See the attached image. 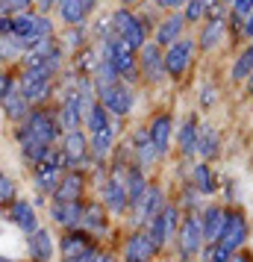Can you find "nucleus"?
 Masks as SVG:
<instances>
[{
	"label": "nucleus",
	"instance_id": "obj_28",
	"mask_svg": "<svg viewBox=\"0 0 253 262\" xmlns=\"http://www.w3.org/2000/svg\"><path fill=\"white\" fill-rule=\"evenodd\" d=\"M30 253H33V262H48L53 256V238L48 230H38L30 236Z\"/></svg>",
	"mask_w": 253,
	"mask_h": 262
},
{
	"label": "nucleus",
	"instance_id": "obj_24",
	"mask_svg": "<svg viewBox=\"0 0 253 262\" xmlns=\"http://www.w3.org/2000/svg\"><path fill=\"white\" fill-rule=\"evenodd\" d=\"M182 24H186V15L180 12H171L156 30V45H177L180 41V33H182Z\"/></svg>",
	"mask_w": 253,
	"mask_h": 262
},
{
	"label": "nucleus",
	"instance_id": "obj_14",
	"mask_svg": "<svg viewBox=\"0 0 253 262\" xmlns=\"http://www.w3.org/2000/svg\"><path fill=\"white\" fill-rule=\"evenodd\" d=\"M153 253H156V245H153L147 230H135L124 245V259L127 262H150Z\"/></svg>",
	"mask_w": 253,
	"mask_h": 262
},
{
	"label": "nucleus",
	"instance_id": "obj_10",
	"mask_svg": "<svg viewBox=\"0 0 253 262\" xmlns=\"http://www.w3.org/2000/svg\"><path fill=\"white\" fill-rule=\"evenodd\" d=\"M177 221H180V209H177V206H165L162 215L147 227V233L153 238L156 250H162L168 242H174V236H177Z\"/></svg>",
	"mask_w": 253,
	"mask_h": 262
},
{
	"label": "nucleus",
	"instance_id": "obj_26",
	"mask_svg": "<svg viewBox=\"0 0 253 262\" xmlns=\"http://www.w3.org/2000/svg\"><path fill=\"white\" fill-rule=\"evenodd\" d=\"M150 139H153V144H156V150L159 156H165L168 154V144H171V115H156V118L150 121Z\"/></svg>",
	"mask_w": 253,
	"mask_h": 262
},
{
	"label": "nucleus",
	"instance_id": "obj_16",
	"mask_svg": "<svg viewBox=\"0 0 253 262\" xmlns=\"http://www.w3.org/2000/svg\"><path fill=\"white\" fill-rule=\"evenodd\" d=\"M192 53H194V45L189 38H180L177 45H171L165 50V71H168V77H182V71L192 62Z\"/></svg>",
	"mask_w": 253,
	"mask_h": 262
},
{
	"label": "nucleus",
	"instance_id": "obj_45",
	"mask_svg": "<svg viewBox=\"0 0 253 262\" xmlns=\"http://www.w3.org/2000/svg\"><path fill=\"white\" fill-rule=\"evenodd\" d=\"M95 262H112V259H109V253H100V256H97Z\"/></svg>",
	"mask_w": 253,
	"mask_h": 262
},
{
	"label": "nucleus",
	"instance_id": "obj_5",
	"mask_svg": "<svg viewBox=\"0 0 253 262\" xmlns=\"http://www.w3.org/2000/svg\"><path fill=\"white\" fill-rule=\"evenodd\" d=\"M112 27H115V36H118L121 41H127L133 50H142L147 45L145 24H142L130 9H118V12L112 15Z\"/></svg>",
	"mask_w": 253,
	"mask_h": 262
},
{
	"label": "nucleus",
	"instance_id": "obj_1",
	"mask_svg": "<svg viewBox=\"0 0 253 262\" xmlns=\"http://www.w3.org/2000/svg\"><path fill=\"white\" fill-rule=\"evenodd\" d=\"M56 133H59V121L53 118L50 112H44V109L30 112L24 118V124L18 127V144H21V150H24V159L33 168L53 150L50 144L56 139Z\"/></svg>",
	"mask_w": 253,
	"mask_h": 262
},
{
	"label": "nucleus",
	"instance_id": "obj_15",
	"mask_svg": "<svg viewBox=\"0 0 253 262\" xmlns=\"http://www.w3.org/2000/svg\"><path fill=\"white\" fill-rule=\"evenodd\" d=\"M97 95H100V103H103L112 115H127V112L133 109V92H130L124 83H115V85H109V89H100Z\"/></svg>",
	"mask_w": 253,
	"mask_h": 262
},
{
	"label": "nucleus",
	"instance_id": "obj_30",
	"mask_svg": "<svg viewBox=\"0 0 253 262\" xmlns=\"http://www.w3.org/2000/svg\"><path fill=\"white\" fill-rule=\"evenodd\" d=\"M218 147H221V139H218V133L209 127V124H200V139H197V154L203 156V159H212L218 156Z\"/></svg>",
	"mask_w": 253,
	"mask_h": 262
},
{
	"label": "nucleus",
	"instance_id": "obj_39",
	"mask_svg": "<svg viewBox=\"0 0 253 262\" xmlns=\"http://www.w3.org/2000/svg\"><path fill=\"white\" fill-rule=\"evenodd\" d=\"M233 15L239 21H247L253 15V0H233Z\"/></svg>",
	"mask_w": 253,
	"mask_h": 262
},
{
	"label": "nucleus",
	"instance_id": "obj_46",
	"mask_svg": "<svg viewBox=\"0 0 253 262\" xmlns=\"http://www.w3.org/2000/svg\"><path fill=\"white\" fill-rule=\"evenodd\" d=\"M250 89H253V77H250Z\"/></svg>",
	"mask_w": 253,
	"mask_h": 262
},
{
	"label": "nucleus",
	"instance_id": "obj_22",
	"mask_svg": "<svg viewBox=\"0 0 253 262\" xmlns=\"http://www.w3.org/2000/svg\"><path fill=\"white\" fill-rule=\"evenodd\" d=\"M133 154L139 159V168H150L159 159V150H156V144H153V139H150V130L147 127L133 136Z\"/></svg>",
	"mask_w": 253,
	"mask_h": 262
},
{
	"label": "nucleus",
	"instance_id": "obj_25",
	"mask_svg": "<svg viewBox=\"0 0 253 262\" xmlns=\"http://www.w3.org/2000/svg\"><path fill=\"white\" fill-rule=\"evenodd\" d=\"M224 33H227V18H224V12H212V18H209V24L203 27V33H200V48L203 50H212L224 38Z\"/></svg>",
	"mask_w": 253,
	"mask_h": 262
},
{
	"label": "nucleus",
	"instance_id": "obj_41",
	"mask_svg": "<svg viewBox=\"0 0 253 262\" xmlns=\"http://www.w3.org/2000/svg\"><path fill=\"white\" fill-rule=\"evenodd\" d=\"M162 6H168V9H180L182 3H189V0H159Z\"/></svg>",
	"mask_w": 253,
	"mask_h": 262
},
{
	"label": "nucleus",
	"instance_id": "obj_11",
	"mask_svg": "<svg viewBox=\"0 0 253 262\" xmlns=\"http://www.w3.org/2000/svg\"><path fill=\"white\" fill-rule=\"evenodd\" d=\"M139 71H142V77L145 80H150V83H159L162 77H165V53L159 50L156 41H147L145 48H142V53H139Z\"/></svg>",
	"mask_w": 253,
	"mask_h": 262
},
{
	"label": "nucleus",
	"instance_id": "obj_20",
	"mask_svg": "<svg viewBox=\"0 0 253 262\" xmlns=\"http://www.w3.org/2000/svg\"><path fill=\"white\" fill-rule=\"evenodd\" d=\"M97 0H59V18L65 24L80 27L88 18V12L95 9Z\"/></svg>",
	"mask_w": 253,
	"mask_h": 262
},
{
	"label": "nucleus",
	"instance_id": "obj_18",
	"mask_svg": "<svg viewBox=\"0 0 253 262\" xmlns=\"http://www.w3.org/2000/svg\"><path fill=\"white\" fill-rule=\"evenodd\" d=\"M6 218H9L18 230H24L27 236H33V233H38V230H41V227H38V218H36V209H33L27 201H15L12 206H9Z\"/></svg>",
	"mask_w": 253,
	"mask_h": 262
},
{
	"label": "nucleus",
	"instance_id": "obj_35",
	"mask_svg": "<svg viewBox=\"0 0 253 262\" xmlns=\"http://www.w3.org/2000/svg\"><path fill=\"white\" fill-rule=\"evenodd\" d=\"M109 115H112V112H109V109L103 106V103H97V106L91 109V112H88V118H85V124H88V130H91V133H97V130H103V127H112V121H109Z\"/></svg>",
	"mask_w": 253,
	"mask_h": 262
},
{
	"label": "nucleus",
	"instance_id": "obj_44",
	"mask_svg": "<svg viewBox=\"0 0 253 262\" xmlns=\"http://www.w3.org/2000/svg\"><path fill=\"white\" fill-rule=\"evenodd\" d=\"M233 262H250V259H247V256H241V253H236V256H233Z\"/></svg>",
	"mask_w": 253,
	"mask_h": 262
},
{
	"label": "nucleus",
	"instance_id": "obj_2",
	"mask_svg": "<svg viewBox=\"0 0 253 262\" xmlns=\"http://www.w3.org/2000/svg\"><path fill=\"white\" fill-rule=\"evenodd\" d=\"M247 242V221L241 212H229V221L215 245H209V259L212 262H233L239 248Z\"/></svg>",
	"mask_w": 253,
	"mask_h": 262
},
{
	"label": "nucleus",
	"instance_id": "obj_43",
	"mask_svg": "<svg viewBox=\"0 0 253 262\" xmlns=\"http://www.w3.org/2000/svg\"><path fill=\"white\" fill-rule=\"evenodd\" d=\"M244 33H247V36L253 38V15H250V18H247V24H244Z\"/></svg>",
	"mask_w": 253,
	"mask_h": 262
},
{
	"label": "nucleus",
	"instance_id": "obj_3",
	"mask_svg": "<svg viewBox=\"0 0 253 262\" xmlns=\"http://www.w3.org/2000/svg\"><path fill=\"white\" fill-rule=\"evenodd\" d=\"M65 156L62 150H50L36 168H33V183H36V189L41 191H56L59 189V183L65 180Z\"/></svg>",
	"mask_w": 253,
	"mask_h": 262
},
{
	"label": "nucleus",
	"instance_id": "obj_23",
	"mask_svg": "<svg viewBox=\"0 0 253 262\" xmlns=\"http://www.w3.org/2000/svg\"><path fill=\"white\" fill-rule=\"evenodd\" d=\"M106 206L103 203H85V215H83V233H91V236H100L106 233Z\"/></svg>",
	"mask_w": 253,
	"mask_h": 262
},
{
	"label": "nucleus",
	"instance_id": "obj_12",
	"mask_svg": "<svg viewBox=\"0 0 253 262\" xmlns=\"http://www.w3.org/2000/svg\"><path fill=\"white\" fill-rule=\"evenodd\" d=\"M124 171L127 168H115V174L103 183V206L112 209V212H124L130 206V198H127V189H124Z\"/></svg>",
	"mask_w": 253,
	"mask_h": 262
},
{
	"label": "nucleus",
	"instance_id": "obj_36",
	"mask_svg": "<svg viewBox=\"0 0 253 262\" xmlns=\"http://www.w3.org/2000/svg\"><path fill=\"white\" fill-rule=\"evenodd\" d=\"M209 12V0H189L186 3V21H200Z\"/></svg>",
	"mask_w": 253,
	"mask_h": 262
},
{
	"label": "nucleus",
	"instance_id": "obj_8",
	"mask_svg": "<svg viewBox=\"0 0 253 262\" xmlns=\"http://www.w3.org/2000/svg\"><path fill=\"white\" fill-rule=\"evenodd\" d=\"M106 50L109 56H112V62H115V68H118V74L124 77V80H135V74H139V56H135V50L127 45V41H121L118 36H112L106 41Z\"/></svg>",
	"mask_w": 253,
	"mask_h": 262
},
{
	"label": "nucleus",
	"instance_id": "obj_31",
	"mask_svg": "<svg viewBox=\"0 0 253 262\" xmlns=\"http://www.w3.org/2000/svg\"><path fill=\"white\" fill-rule=\"evenodd\" d=\"M112 139H115V127H103V130L95 133V142H91V159L95 162L106 159V154L112 150Z\"/></svg>",
	"mask_w": 253,
	"mask_h": 262
},
{
	"label": "nucleus",
	"instance_id": "obj_13",
	"mask_svg": "<svg viewBox=\"0 0 253 262\" xmlns=\"http://www.w3.org/2000/svg\"><path fill=\"white\" fill-rule=\"evenodd\" d=\"M62 156H65V165L77 171V168H83L88 159H91V150H88V142H85V136L80 130L77 133H68L65 136V144H62Z\"/></svg>",
	"mask_w": 253,
	"mask_h": 262
},
{
	"label": "nucleus",
	"instance_id": "obj_32",
	"mask_svg": "<svg viewBox=\"0 0 253 262\" xmlns=\"http://www.w3.org/2000/svg\"><path fill=\"white\" fill-rule=\"evenodd\" d=\"M253 77V45L247 50H241L239 59H236V65H233V80H250Z\"/></svg>",
	"mask_w": 253,
	"mask_h": 262
},
{
	"label": "nucleus",
	"instance_id": "obj_38",
	"mask_svg": "<svg viewBox=\"0 0 253 262\" xmlns=\"http://www.w3.org/2000/svg\"><path fill=\"white\" fill-rule=\"evenodd\" d=\"M30 9V0H3V18H9V15H24Z\"/></svg>",
	"mask_w": 253,
	"mask_h": 262
},
{
	"label": "nucleus",
	"instance_id": "obj_17",
	"mask_svg": "<svg viewBox=\"0 0 253 262\" xmlns=\"http://www.w3.org/2000/svg\"><path fill=\"white\" fill-rule=\"evenodd\" d=\"M85 189V177L80 171H68L65 180L59 183V189L53 191V203H80Z\"/></svg>",
	"mask_w": 253,
	"mask_h": 262
},
{
	"label": "nucleus",
	"instance_id": "obj_42",
	"mask_svg": "<svg viewBox=\"0 0 253 262\" xmlns=\"http://www.w3.org/2000/svg\"><path fill=\"white\" fill-rule=\"evenodd\" d=\"M53 3H56V0H38V9H41V15L50 12V9H53Z\"/></svg>",
	"mask_w": 253,
	"mask_h": 262
},
{
	"label": "nucleus",
	"instance_id": "obj_34",
	"mask_svg": "<svg viewBox=\"0 0 253 262\" xmlns=\"http://www.w3.org/2000/svg\"><path fill=\"white\" fill-rule=\"evenodd\" d=\"M192 186L197 191H203V194H212V189H215V183H212V171H209L203 162L192 168Z\"/></svg>",
	"mask_w": 253,
	"mask_h": 262
},
{
	"label": "nucleus",
	"instance_id": "obj_40",
	"mask_svg": "<svg viewBox=\"0 0 253 262\" xmlns=\"http://www.w3.org/2000/svg\"><path fill=\"white\" fill-rule=\"evenodd\" d=\"M0 95H3V100L15 95V83H12V77H9V74H3V77H0Z\"/></svg>",
	"mask_w": 253,
	"mask_h": 262
},
{
	"label": "nucleus",
	"instance_id": "obj_29",
	"mask_svg": "<svg viewBox=\"0 0 253 262\" xmlns=\"http://www.w3.org/2000/svg\"><path fill=\"white\" fill-rule=\"evenodd\" d=\"M197 139H200V127H197L194 115H189L186 124L180 127V150H182V156L197 154Z\"/></svg>",
	"mask_w": 253,
	"mask_h": 262
},
{
	"label": "nucleus",
	"instance_id": "obj_4",
	"mask_svg": "<svg viewBox=\"0 0 253 262\" xmlns=\"http://www.w3.org/2000/svg\"><path fill=\"white\" fill-rule=\"evenodd\" d=\"M62 262H95L100 256V250L95 248V242L85 236L83 230H71L68 236L59 242Z\"/></svg>",
	"mask_w": 253,
	"mask_h": 262
},
{
	"label": "nucleus",
	"instance_id": "obj_9",
	"mask_svg": "<svg viewBox=\"0 0 253 262\" xmlns=\"http://www.w3.org/2000/svg\"><path fill=\"white\" fill-rule=\"evenodd\" d=\"M162 209H165V203H162V189H159V186H150V189L145 191V198L133 206V215H135L139 230H147V227L162 215Z\"/></svg>",
	"mask_w": 253,
	"mask_h": 262
},
{
	"label": "nucleus",
	"instance_id": "obj_47",
	"mask_svg": "<svg viewBox=\"0 0 253 262\" xmlns=\"http://www.w3.org/2000/svg\"><path fill=\"white\" fill-rule=\"evenodd\" d=\"M124 3H133V0H124Z\"/></svg>",
	"mask_w": 253,
	"mask_h": 262
},
{
	"label": "nucleus",
	"instance_id": "obj_27",
	"mask_svg": "<svg viewBox=\"0 0 253 262\" xmlns=\"http://www.w3.org/2000/svg\"><path fill=\"white\" fill-rule=\"evenodd\" d=\"M124 189H127L130 206H135V203L145 198V191L150 189V186H147V180H145V174H142V168H127V171H124Z\"/></svg>",
	"mask_w": 253,
	"mask_h": 262
},
{
	"label": "nucleus",
	"instance_id": "obj_37",
	"mask_svg": "<svg viewBox=\"0 0 253 262\" xmlns=\"http://www.w3.org/2000/svg\"><path fill=\"white\" fill-rule=\"evenodd\" d=\"M12 198H15V183H12V177H9V174H3V177H0V203H3V206H12Z\"/></svg>",
	"mask_w": 253,
	"mask_h": 262
},
{
	"label": "nucleus",
	"instance_id": "obj_7",
	"mask_svg": "<svg viewBox=\"0 0 253 262\" xmlns=\"http://www.w3.org/2000/svg\"><path fill=\"white\" fill-rule=\"evenodd\" d=\"M203 242H206L203 218L194 212V215H189V218L182 221V227H180V253H182V259H189V256H194V253H200Z\"/></svg>",
	"mask_w": 253,
	"mask_h": 262
},
{
	"label": "nucleus",
	"instance_id": "obj_6",
	"mask_svg": "<svg viewBox=\"0 0 253 262\" xmlns=\"http://www.w3.org/2000/svg\"><path fill=\"white\" fill-rule=\"evenodd\" d=\"M53 77H56V74L48 71V68L24 71L21 80H18V89H21V95H24L30 103H44L48 95H50V85H53Z\"/></svg>",
	"mask_w": 253,
	"mask_h": 262
},
{
	"label": "nucleus",
	"instance_id": "obj_33",
	"mask_svg": "<svg viewBox=\"0 0 253 262\" xmlns=\"http://www.w3.org/2000/svg\"><path fill=\"white\" fill-rule=\"evenodd\" d=\"M27 106H30V100H27L24 95H12V97H6V100H3V112H6V118H12V121L27 118V115H30Z\"/></svg>",
	"mask_w": 253,
	"mask_h": 262
},
{
	"label": "nucleus",
	"instance_id": "obj_21",
	"mask_svg": "<svg viewBox=\"0 0 253 262\" xmlns=\"http://www.w3.org/2000/svg\"><path fill=\"white\" fill-rule=\"evenodd\" d=\"M200 218H203V233H206V242H209V245H215L218 238H221V233H224L227 221H229V212H224L221 206H206Z\"/></svg>",
	"mask_w": 253,
	"mask_h": 262
},
{
	"label": "nucleus",
	"instance_id": "obj_19",
	"mask_svg": "<svg viewBox=\"0 0 253 262\" xmlns=\"http://www.w3.org/2000/svg\"><path fill=\"white\" fill-rule=\"evenodd\" d=\"M83 215H85L83 203H53V206H50V218L59 227H65V230L83 227Z\"/></svg>",
	"mask_w": 253,
	"mask_h": 262
}]
</instances>
